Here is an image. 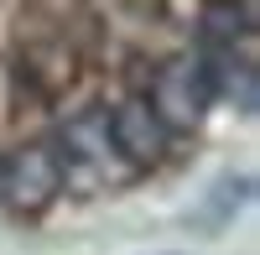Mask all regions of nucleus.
Instances as JSON below:
<instances>
[{"mask_svg":"<svg viewBox=\"0 0 260 255\" xmlns=\"http://www.w3.org/2000/svg\"><path fill=\"white\" fill-rule=\"evenodd\" d=\"M146 104L156 110V120L167 131H192V125L203 120V110L213 104V89H208V73L198 57H182V62H167L151 83Z\"/></svg>","mask_w":260,"mask_h":255,"instance_id":"1","label":"nucleus"},{"mask_svg":"<svg viewBox=\"0 0 260 255\" xmlns=\"http://www.w3.org/2000/svg\"><path fill=\"white\" fill-rule=\"evenodd\" d=\"M0 177H6V156H0Z\"/></svg>","mask_w":260,"mask_h":255,"instance_id":"5","label":"nucleus"},{"mask_svg":"<svg viewBox=\"0 0 260 255\" xmlns=\"http://www.w3.org/2000/svg\"><path fill=\"white\" fill-rule=\"evenodd\" d=\"M62 182H68V167H62L57 151L47 146H26L21 156L6 162V177H0V198H11L16 208H47Z\"/></svg>","mask_w":260,"mask_h":255,"instance_id":"2","label":"nucleus"},{"mask_svg":"<svg viewBox=\"0 0 260 255\" xmlns=\"http://www.w3.org/2000/svg\"><path fill=\"white\" fill-rule=\"evenodd\" d=\"M110 125V141H115V151L130 162V167H156L161 156H167V141H172V131L156 120V110L146 104V94L141 99H125L120 110L104 120Z\"/></svg>","mask_w":260,"mask_h":255,"instance_id":"3","label":"nucleus"},{"mask_svg":"<svg viewBox=\"0 0 260 255\" xmlns=\"http://www.w3.org/2000/svg\"><path fill=\"white\" fill-rule=\"evenodd\" d=\"M198 62H203V73H208L213 99H229V104H240V115H255V68H250L245 57L213 47V52H203Z\"/></svg>","mask_w":260,"mask_h":255,"instance_id":"4","label":"nucleus"}]
</instances>
